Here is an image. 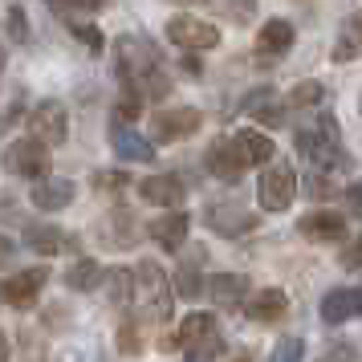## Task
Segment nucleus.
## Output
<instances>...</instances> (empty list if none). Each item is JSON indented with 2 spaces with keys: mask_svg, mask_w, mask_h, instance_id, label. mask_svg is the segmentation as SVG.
<instances>
[{
  "mask_svg": "<svg viewBox=\"0 0 362 362\" xmlns=\"http://www.w3.org/2000/svg\"><path fill=\"white\" fill-rule=\"evenodd\" d=\"M118 82H122V94H147V98H167L171 94V82H167L163 66H159V53L147 37H118Z\"/></svg>",
  "mask_w": 362,
  "mask_h": 362,
  "instance_id": "f257e3e1",
  "label": "nucleus"
},
{
  "mask_svg": "<svg viewBox=\"0 0 362 362\" xmlns=\"http://www.w3.org/2000/svg\"><path fill=\"white\" fill-rule=\"evenodd\" d=\"M293 147L301 159H310L317 171H338V167H350V155L342 147V131H338V118L322 115L313 127H301L293 139Z\"/></svg>",
  "mask_w": 362,
  "mask_h": 362,
  "instance_id": "f03ea898",
  "label": "nucleus"
},
{
  "mask_svg": "<svg viewBox=\"0 0 362 362\" xmlns=\"http://www.w3.org/2000/svg\"><path fill=\"white\" fill-rule=\"evenodd\" d=\"M134 301L143 305L151 322H167L175 301H171V285H167V273L155 261H139L134 264Z\"/></svg>",
  "mask_w": 362,
  "mask_h": 362,
  "instance_id": "7ed1b4c3",
  "label": "nucleus"
},
{
  "mask_svg": "<svg viewBox=\"0 0 362 362\" xmlns=\"http://www.w3.org/2000/svg\"><path fill=\"white\" fill-rule=\"evenodd\" d=\"M297 196V175L289 163H281V159H273V163H264L261 180H257V199H261L264 212H285L289 204H293Z\"/></svg>",
  "mask_w": 362,
  "mask_h": 362,
  "instance_id": "20e7f679",
  "label": "nucleus"
},
{
  "mask_svg": "<svg viewBox=\"0 0 362 362\" xmlns=\"http://www.w3.org/2000/svg\"><path fill=\"white\" fill-rule=\"evenodd\" d=\"M49 147L41 143V139H17V143H8L4 147V171H13V175H21V180H45L49 175Z\"/></svg>",
  "mask_w": 362,
  "mask_h": 362,
  "instance_id": "39448f33",
  "label": "nucleus"
},
{
  "mask_svg": "<svg viewBox=\"0 0 362 362\" xmlns=\"http://www.w3.org/2000/svg\"><path fill=\"white\" fill-rule=\"evenodd\" d=\"M29 131H33V139H41L45 147H62L69 139V115L66 106L57 98H45L37 102L33 110H29Z\"/></svg>",
  "mask_w": 362,
  "mask_h": 362,
  "instance_id": "423d86ee",
  "label": "nucleus"
},
{
  "mask_svg": "<svg viewBox=\"0 0 362 362\" xmlns=\"http://www.w3.org/2000/svg\"><path fill=\"white\" fill-rule=\"evenodd\" d=\"M199 122L204 118H199L196 106H167L151 118V131H155L159 143H180V139H192L199 131Z\"/></svg>",
  "mask_w": 362,
  "mask_h": 362,
  "instance_id": "0eeeda50",
  "label": "nucleus"
},
{
  "mask_svg": "<svg viewBox=\"0 0 362 362\" xmlns=\"http://www.w3.org/2000/svg\"><path fill=\"white\" fill-rule=\"evenodd\" d=\"M45 281H49V269H45V264L21 269V273H13V277L0 285V301H8L13 310H29L37 301V293L45 289Z\"/></svg>",
  "mask_w": 362,
  "mask_h": 362,
  "instance_id": "6e6552de",
  "label": "nucleus"
},
{
  "mask_svg": "<svg viewBox=\"0 0 362 362\" xmlns=\"http://www.w3.org/2000/svg\"><path fill=\"white\" fill-rule=\"evenodd\" d=\"M167 41H175L183 49H216L220 45V29L208 25V21L199 17H171L167 21Z\"/></svg>",
  "mask_w": 362,
  "mask_h": 362,
  "instance_id": "1a4fd4ad",
  "label": "nucleus"
},
{
  "mask_svg": "<svg viewBox=\"0 0 362 362\" xmlns=\"http://www.w3.org/2000/svg\"><path fill=\"white\" fill-rule=\"evenodd\" d=\"M204 224L216 232V236H245V232H252L257 224H261V216L248 212V208H240V204H212L208 212H204Z\"/></svg>",
  "mask_w": 362,
  "mask_h": 362,
  "instance_id": "9d476101",
  "label": "nucleus"
},
{
  "mask_svg": "<svg viewBox=\"0 0 362 362\" xmlns=\"http://www.w3.org/2000/svg\"><path fill=\"white\" fill-rule=\"evenodd\" d=\"M204 163H208V171H212L216 180L224 183H240V175H245L248 159L240 155V147H236V139H216L212 147H208V155H204Z\"/></svg>",
  "mask_w": 362,
  "mask_h": 362,
  "instance_id": "9b49d317",
  "label": "nucleus"
},
{
  "mask_svg": "<svg viewBox=\"0 0 362 362\" xmlns=\"http://www.w3.org/2000/svg\"><path fill=\"white\" fill-rule=\"evenodd\" d=\"M110 147H115V155L127 159V163H155V143L143 139L131 122H118V118L110 122Z\"/></svg>",
  "mask_w": 362,
  "mask_h": 362,
  "instance_id": "f8f14e48",
  "label": "nucleus"
},
{
  "mask_svg": "<svg viewBox=\"0 0 362 362\" xmlns=\"http://www.w3.org/2000/svg\"><path fill=\"white\" fill-rule=\"evenodd\" d=\"M187 232H192V216L180 212V208H171V212L155 216L147 224V236L155 240L159 248H167V252H175V248H183V240H187Z\"/></svg>",
  "mask_w": 362,
  "mask_h": 362,
  "instance_id": "ddd939ff",
  "label": "nucleus"
},
{
  "mask_svg": "<svg viewBox=\"0 0 362 362\" xmlns=\"http://www.w3.org/2000/svg\"><path fill=\"white\" fill-rule=\"evenodd\" d=\"M297 232L305 240H317V245H334L346 236V216L342 212H329V208H317V212L301 216L297 220Z\"/></svg>",
  "mask_w": 362,
  "mask_h": 362,
  "instance_id": "4468645a",
  "label": "nucleus"
},
{
  "mask_svg": "<svg viewBox=\"0 0 362 362\" xmlns=\"http://www.w3.org/2000/svg\"><path fill=\"white\" fill-rule=\"evenodd\" d=\"M139 196L147 199V204H155V208H180L183 196H187V187H183L180 175H147V180L139 183Z\"/></svg>",
  "mask_w": 362,
  "mask_h": 362,
  "instance_id": "2eb2a0df",
  "label": "nucleus"
},
{
  "mask_svg": "<svg viewBox=\"0 0 362 362\" xmlns=\"http://www.w3.org/2000/svg\"><path fill=\"white\" fill-rule=\"evenodd\" d=\"M322 322L326 326H342V322H350V317H358L362 313V289H329L326 297H322Z\"/></svg>",
  "mask_w": 362,
  "mask_h": 362,
  "instance_id": "dca6fc26",
  "label": "nucleus"
},
{
  "mask_svg": "<svg viewBox=\"0 0 362 362\" xmlns=\"http://www.w3.org/2000/svg\"><path fill=\"white\" fill-rule=\"evenodd\" d=\"M25 245L33 248L37 257H62V252L74 248L78 240H74L69 232H62L57 224H29V228H25Z\"/></svg>",
  "mask_w": 362,
  "mask_h": 362,
  "instance_id": "f3484780",
  "label": "nucleus"
},
{
  "mask_svg": "<svg viewBox=\"0 0 362 362\" xmlns=\"http://www.w3.org/2000/svg\"><path fill=\"white\" fill-rule=\"evenodd\" d=\"M208 297H212L220 310H236L248 301V277L245 273H216L208 281Z\"/></svg>",
  "mask_w": 362,
  "mask_h": 362,
  "instance_id": "a211bd4d",
  "label": "nucleus"
},
{
  "mask_svg": "<svg viewBox=\"0 0 362 362\" xmlns=\"http://www.w3.org/2000/svg\"><path fill=\"white\" fill-rule=\"evenodd\" d=\"M74 192H78V187H74L69 180H49V175H45V180L33 183L29 199H33L41 212H62V208H69V204H74Z\"/></svg>",
  "mask_w": 362,
  "mask_h": 362,
  "instance_id": "6ab92c4d",
  "label": "nucleus"
},
{
  "mask_svg": "<svg viewBox=\"0 0 362 362\" xmlns=\"http://www.w3.org/2000/svg\"><path fill=\"white\" fill-rule=\"evenodd\" d=\"M289 49H293V25L285 17L264 21V29L257 33V53L261 57H285Z\"/></svg>",
  "mask_w": 362,
  "mask_h": 362,
  "instance_id": "aec40b11",
  "label": "nucleus"
},
{
  "mask_svg": "<svg viewBox=\"0 0 362 362\" xmlns=\"http://www.w3.org/2000/svg\"><path fill=\"white\" fill-rule=\"evenodd\" d=\"M245 313L261 326L264 322H281L289 313V297H285V289H261V293H252L245 301Z\"/></svg>",
  "mask_w": 362,
  "mask_h": 362,
  "instance_id": "412c9836",
  "label": "nucleus"
},
{
  "mask_svg": "<svg viewBox=\"0 0 362 362\" xmlns=\"http://www.w3.org/2000/svg\"><path fill=\"white\" fill-rule=\"evenodd\" d=\"M245 110L257 118V122H264V127H285V106L277 102V90H273V86L252 90L245 98Z\"/></svg>",
  "mask_w": 362,
  "mask_h": 362,
  "instance_id": "4be33fe9",
  "label": "nucleus"
},
{
  "mask_svg": "<svg viewBox=\"0 0 362 362\" xmlns=\"http://www.w3.org/2000/svg\"><path fill=\"white\" fill-rule=\"evenodd\" d=\"M236 139V147H240V155L248 159V167H264V163H273L277 159V147H273V139L261 131H240V134H232Z\"/></svg>",
  "mask_w": 362,
  "mask_h": 362,
  "instance_id": "5701e85b",
  "label": "nucleus"
},
{
  "mask_svg": "<svg viewBox=\"0 0 362 362\" xmlns=\"http://www.w3.org/2000/svg\"><path fill=\"white\" fill-rule=\"evenodd\" d=\"M216 329V317L208 310H196V313H187L180 322V334L175 338H163V350H175V346H187V342H196V338H204V334H212Z\"/></svg>",
  "mask_w": 362,
  "mask_h": 362,
  "instance_id": "b1692460",
  "label": "nucleus"
},
{
  "mask_svg": "<svg viewBox=\"0 0 362 362\" xmlns=\"http://www.w3.org/2000/svg\"><path fill=\"white\" fill-rule=\"evenodd\" d=\"M102 277H106V269L98 261H90V257H78V261L66 269V285L74 293H90V289H98Z\"/></svg>",
  "mask_w": 362,
  "mask_h": 362,
  "instance_id": "393cba45",
  "label": "nucleus"
},
{
  "mask_svg": "<svg viewBox=\"0 0 362 362\" xmlns=\"http://www.w3.org/2000/svg\"><path fill=\"white\" fill-rule=\"evenodd\" d=\"M362 53V13L346 17V25L338 29V41H334V62H354Z\"/></svg>",
  "mask_w": 362,
  "mask_h": 362,
  "instance_id": "a878e982",
  "label": "nucleus"
},
{
  "mask_svg": "<svg viewBox=\"0 0 362 362\" xmlns=\"http://www.w3.org/2000/svg\"><path fill=\"white\" fill-rule=\"evenodd\" d=\"M102 289H106V297L115 305H131L134 301V269H106Z\"/></svg>",
  "mask_w": 362,
  "mask_h": 362,
  "instance_id": "bb28decb",
  "label": "nucleus"
},
{
  "mask_svg": "<svg viewBox=\"0 0 362 362\" xmlns=\"http://www.w3.org/2000/svg\"><path fill=\"white\" fill-rule=\"evenodd\" d=\"M102 236H106V245H115V248L134 245V216L131 212H110L106 224H102Z\"/></svg>",
  "mask_w": 362,
  "mask_h": 362,
  "instance_id": "cd10ccee",
  "label": "nucleus"
},
{
  "mask_svg": "<svg viewBox=\"0 0 362 362\" xmlns=\"http://www.w3.org/2000/svg\"><path fill=\"white\" fill-rule=\"evenodd\" d=\"M220 354H224V338H220V329L204 334V338H196V342H187V362H216Z\"/></svg>",
  "mask_w": 362,
  "mask_h": 362,
  "instance_id": "c85d7f7f",
  "label": "nucleus"
},
{
  "mask_svg": "<svg viewBox=\"0 0 362 362\" xmlns=\"http://www.w3.org/2000/svg\"><path fill=\"white\" fill-rule=\"evenodd\" d=\"M171 289H175L180 297H187V301H196L199 289H204V277H199L196 264H183L180 273H175V281H171Z\"/></svg>",
  "mask_w": 362,
  "mask_h": 362,
  "instance_id": "c756f323",
  "label": "nucleus"
},
{
  "mask_svg": "<svg viewBox=\"0 0 362 362\" xmlns=\"http://www.w3.org/2000/svg\"><path fill=\"white\" fill-rule=\"evenodd\" d=\"M301 358H305V338H297V334L277 338L273 354H269V362H301Z\"/></svg>",
  "mask_w": 362,
  "mask_h": 362,
  "instance_id": "7c9ffc66",
  "label": "nucleus"
},
{
  "mask_svg": "<svg viewBox=\"0 0 362 362\" xmlns=\"http://www.w3.org/2000/svg\"><path fill=\"white\" fill-rule=\"evenodd\" d=\"M322 98H326V90H322V82H301V86H293V94H289V106H297V110H305V106H317Z\"/></svg>",
  "mask_w": 362,
  "mask_h": 362,
  "instance_id": "2f4dec72",
  "label": "nucleus"
},
{
  "mask_svg": "<svg viewBox=\"0 0 362 362\" xmlns=\"http://www.w3.org/2000/svg\"><path fill=\"white\" fill-rule=\"evenodd\" d=\"M4 25H8V41L13 45H29V17H25V8H8V17H4Z\"/></svg>",
  "mask_w": 362,
  "mask_h": 362,
  "instance_id": "473e14b6",
  "label": "nucleus"
},
{
  "mask_svg": "<svg viewBox=\"0 0 362 362\" xmlns=\"http://www.w3.org/2000/svg\"><path fill=\"white\" fill-rule=\"evenodd\" d=\"M139 350H143L139 326H134V322H122V326H118V354H127V358H131V354H139Z\"/></svg>",
  "mask_w": 362,
  "mask_h": 362,
  "instance_id": "72a5a7b5",
  "label": "nucleus"
},
{
  "mask_svg": "<svg viewBox=\"0 0 362 362\" xmlns=\"http://www.w3.org/2000/svg\"><path fill=\"white\" fill-rule=\"evenodd\" d=\"M90 183H94L98 192H122V187L131 183V175H127V171H94Z\"/></svg>",
  "mask_w": 362,
  "mask_h": 362,
  "instance_id": "f704fd0d",
  "label": "nucleus"
},
{
  "mask_svg": "<svg viewBox=\"0 0 362 362\" xmlns=\"http://www.w3.org/2000/svg\"><path fill=\"white\" fill-rule=\"evenodd\" d=\"M224 13H228L236 25H248L257 17V0H224Z\"/></svg>",
  "mask_w": 362,
  "mask_h": 362,
  "instance_id": "c9c22d12",
  "label": "nucleus"
},
{
  "mask_svg": "<svg viewBox=\"0 0 362 362\" xmlns=\"http://www.w3.org/2000/svg\"><path fill=\"white\" fill-rule=\"evenodd\" d=\"M354 358H358V350L350 342H329L326 350L317 354V362H354Z\"/></svg>",
  "mask_w": 362,
  "mask_h": 362,
  "instance_id": "e433bc0d",
  "label": "nucleus"
},
{
  "mask_svg": "<svg viewBox=\"0 0 362 362\" xmlns=\"http://www.w3.org/2000/svg\"><path fill=\"white\" fill-rule=\"evenodd\" d=\"M69 33L78 37V41H86V45H90L94 53L102 49V33L94 29V25H86V21H69Z\"/></svg>",
  "mask_w": 362,
  "mask_h": 362,
  "instance_id": "4c0bfd02",
  "label": "nucleus"
},
{
  "mask_svg": "<svg viewBox=\"0 0 362 362\" xmlns=\"http://www.w3.org/2000/svg\"><path fill=\"white\" fill-rule=\"evenodd\" d=\"M342 199H346V212L362 220V180H358V183H350V187L342 192Z\"/></svg>",
  "mask_w": 362,
  "mask_h": 362,
  "instance_id": "58836bf2",
  "label": "nucleus"
},
{
  "mask_svg": "<svg viewBox=\"0 0 362 362\" xmlns=\"http://www.w3.org/2000/svg\"><path fill=\"white\" fill-rule=\"evenodd\" d=\"M342 269H362V236L342 248Z\"/></svg>",
  "mask_w": 362,
  "mask_h": 362,
  "instance_id": "ea45409f",
  "label": "nucleus"
},
{
  "mask_svg": "<svg viewBox=\"0 0 362 362\" xmlns=\"http://www.w3.org/2000/svg\"><path fill=\"white\" fill-rule=\"evenodd\" d=\"M49 4H66V0H49ZM106 4H110V0H69V8H86V13H98Z\"/></svg>",
  "mask_w": 362,
  "mask_h": 362,
  "instance_id": "a19ab883",
  "label": "nucleus"
},
{
  "mask_svg": "<svg viewBox=\"0 0 362 362\" xmlns=\"http://www.w3.org/2000/svg\"><path fill=\"white\" fill-rule=\"evenodd\" d=\"M329 192H334V183L326 180V175H310V196H329Z\"/></svg>",
  "mask_w": 362,
  "mask_h": 362,
  "instance_id": "79ce46f5",
  "label": "nucleus"
},
{
  "mask_svg": "<svg viewBox=\"0 0 362 362\" xmlns=\"http://www.w3.org/2000/svg\"><path fill=\"white\" fill-rule=\"evenodd\" d=\"M13 252H17V245H13V236H4V232H0V264L8 261Z\"/></svg>",
  "mask_w": 362,
  "mask_h": 362,
  "instance_id": "37998d69",
  "label": "nucleus"
},
{
  "mask_svg": "<svg viewBox=\"0 0 362 362\" xmlns=\"http://www.w3.org/2000/svg\"><path fill=\"white\" fill-rule=\"evenodd\" d=\"M183 69H187V74H192V78H196V74H204V66H199L196 57H192V53H187V57H183Z\"/></svg>",
  "mask_w": 362,
  "mask_h": 362,
  "instance_id": "c03bdc74",
  "label": "nucleus"
},
{
  "mask_svg": "<svg viewBox=\"0 0 362 362\" xmlns=\"http://www.w3.org/2000/svg\"><path fill=\"white\" fill-rule=\"evenodd\" d=\"M0 362H8V338H4V329H0Z\"/></svg>",
  "mask_w": 362,
  "mask_h": 362,
  "instance_id": "a18cd8bd",
  "label": "nucleus"
},
{
  "mask_svg": "<svg viewBox=\"0 0 362 362\" xmlns=\"http://www.w3.org/2000/svg\"><path fill=\"white\" fill-rule=\"evenodd\" d=\"M167 4H208V0H167Z\"/></svg>",
  "mask_w": 362,
  "mask_h": 362,
  "instance_id": "49530a36",
  "label": "nucleus"
},
{
  "mask_svg": "<svg viewBox=\"0 0 362 362\" xmlns=\"http://www.w3.org/2000/svg\"><path fill=\"white\" fill-rule=\"evenodd\" d=\"M0 69H4V49H0Z\"/></svg>",
  "mask_w": 362,
  "mask_h": 362,
  "instance_id": "de8ad7c7",
  "label": "nucleus"
},
{
  "mask_svg": "<svg viewBox=\"0 0 362 362\" xmlns=\"http://www.w3.org/2000/svg\"><path fill=\"white\" fill-rule=\"evenodd\" d=\"M240 362H248V358H240Z\"/></svg>",
  "mask_w": 362,
  "mask_h": 362,
  "instance_id": "09e8293b",
  "label": "nucleus"
}]
</instances>
